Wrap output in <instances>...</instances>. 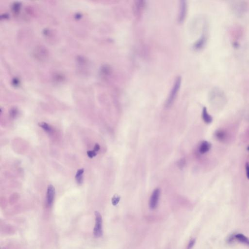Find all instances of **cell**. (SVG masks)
<instances>
[{
  "label": "cell",
  "instance_id": "5bb4252c",
  "mask_svg": "<svg viewBox=\"0 0 249 249\" xmlns=\"http://www.w3.org/2000/svg\"><path fill=\"white\" fill-rule=\"evenodd\" d=\"M18 111L16 108H13L10 111V117L13 118L16 117L18 114Z\"/></svg>",
  "mask_w": 249,
  "mask_h": 249
},
{
  "label": "cell",
  "instance_id": "7402d4cb",
  "mask_svg": "<svg viewBox=\"0 0 249 249\" xmlns=\"http://www.w3.org/2000/svg\"><path fill=\"white\" fill-rule=\"evenodd\" d=\"M247 149H248V150L249 151V147H248V148H247Z\"/></svg>",
  "mask_w": 249,
  "mask_h": 249
},
{
  "label": "cell",
  "instance_id": "9c48e42d",
  "mask_svg": "<svg viewBox=\"0 0 249 249\" xmlns=\"http://www.w3.org/2000/svg\"><path fill=\"white\" fill-rule=\"evenodd\" d=\"M235 238L238 240H239V241L241 242L242 243H246L249 245V239L243 235L241 234L236 235H235Z\"/></svg>",
  "mask_w": 249,
  "mask_h": 249
},
{
  "label": "cell",
  "instance_id": "52a82bcc",
  "mask_svg": "<svg viewBox=\"0 0 249 249\" xmlns=\"http://www.w3.org/2000/svg\"><path fill=\"white\" fill-rule=\"evenodd\" d=\"M211 145V144L207 141H203L199 148V152L201 154H205L206 153L209 152L210 149Z\"/></svg>",
  "mask_w": 249,
  "mask_h": 249
},
{
  "label": "cell",
  "instance_id": "7c38bea8",
  "mask_svg": "<svg viewBox=\"0 0 249 249\" xmlns=\"http://www.w3.org/2000/svg\"><path fill=\"white\" fill-rule=\"evenodd\" d=\"M120 200V196L117 195H115L113 196L112 200H111V202H112V204L113 205L115 206L119 203V201Z\"/></svg>",
  "mask_w": 249,
  "mask_h": 249
},
{
  "label": "cell",
  "instance_id": "ba28073f",
  "mask_svg": "<svg viewBox=\"0 0 249 249\" xmlns=\"http://www.w3.org/2000/svg\"><path fill=\"white\" fill-rule=\"evenodd\" d=\"M202 117L203 120L205 123L206 124H210L212 122V117L210 115L208 114L206 108L204 107L203 110V113H202Z\"/></svg>",
  "mask_w": 249,
  "mask_h": 249
},
{
  "label": "cell",
  "instance_id": "3957f363",
  "mask_svg": "<svg viewBox=\"0 0 249 249\" xmlns=\"http://www.w3.org/2000/svg\"><path fill=\"white\" fill-rule=\"evenodd\" d=\"M210 98L211 101L217 103H222L225 101V96L222 90L216 88L213 89L210 94Z\"/></svg>",
  "mask_w": 249,
  "mask_h": 249
},
{
  "label": "cell",
  "instance_id": "277c9868",
  "mask_svg": "<svg viewBox=\"0 0 249 249\" xmlns=\"http://www.w3.org/2000/svg\"><path fill=\"white\" fill-rule=\"evenodd\" d=\"M160 193V189L159 188H156L153 192L149 200V206L150 209H155L157 207Z\"/></svg>",
  "mask_w": 249,
  "mask_h": 249
},
{
  "label": "cell",
  "instance_id": "ac0fdd59",
  "mask_svg": "<svg viewBox=\"0 0 249 249\" xmlns=\"http://www.w3.org/2000/svg\"><path fill=\"white\" fill-rule=\"evenodd\" d=\"M84 172V169L82 168V169H79L78 170L77 172H76V175H75V178L81 176H82L83 173Z\"/></svg>",
  "mask_w": 249,
  "mask_h": 249
},
{
  "label": "cell",
  "instance_id": "8992f818",
  "mask_svg": "<svg viewBox=\"0 0 249 249\" xmlns=\"http://www.w3.org/2000/svg\"><path fill=\"white\" fill-rule=\"evenodd\" d=\"M187 2L185 1H180V10H179V18L178 20L179 22L182 23L187 15Z\"/></svg>",
  "mask_w": 249,
  "mask_h": 249
},
{
  "label": "cell",
  "instance_id": "44dd1931",
  "mask_svg": "<svg viewBox=\"0 0 249 249\" xmlns=\"http://www.w3.org/2000/svg\"><path fill=\"white\" fill-rule=\"evenodd\" d=\"M99 149H100V145L98 144H95L94 148V150L95 152H97L99 151Z\"/></svg>",
  "mask_w": 249,
  "mask_h": 249
},
{
  "label": "cell",
  "instance_id": "e0dca14e",
  "mask_svg": "<svg viewBox=\"0 0 249 249\" xmlns=\"http://www.w3.org/2000/svg\"><path fill=\"white\" fill-rule=\"evenodd\" d=\"M195 239H192L190 241V242H189L188 244L187 249H191L192 248H193V247L194 246V245L195 244Z\"/></svg>",
  "mask_w": 249,
  "mask_h": 249
},
{
  "label": "cell",
  "instance_id": "8fae6325",
  "mask_svg": "<svg viewBox=\"0 0 249 249\" xmlns=\"http://www.w3.org/2000/svg\"><path fill=\"white\" fill-rule=\"evenodd\" d=\"M215 136L219 140L223 141L225 138V133L222 131H218L215 133Z\"/></svg>",
  "mask_w": 249,
  "mask_h": 249
},
{
  "label": "cell",
  "instance_id": "6da1fadb",
  "mask_svg": "<svg viewBox=\"0 0 249 249\" xmlns=\"http://www.w3.org/2000/svg\"><path fill=\"white\" fill-rule=\"evenodd\" d=\"M181 83H182V78L180 76L177 78L174 82V85L172 88L171 90L170 91L169 96L168 97L167 102H166V106L167 107H169L171 105L175 99L178 91H179V90L180 88Z\"/></svg>",
  "mask_w": 249,
  "mask_h": 249
},
{
  "label": "cell",
  "instance_id": "30bf717a",
  "mask_svg": "<svg viewBox=\"0 0 249 249\" xmlns=\"http://www.w3.org/2000/svg\"><path fill=\"white\" fill-rule=\"evenodd\" d=\"M39 126L43 128V129L45 130V131L47 132L51 133L52 132V128L51 126H49L48 124H47L46 123L43 122H40L39 123Z\"/></svg>",
  "mask_w": 249,
  "mask_h": 249
},
{
  "label": "cell",
  "instance_id": "d6986e66",
  "mask_svg": "<svg viewBox=\"0 0 249 249\" xmlns=\"http://www.w3.org/2000/svg\"><path fill=\"white\" fill-rule=\"evenodd\" d=\"M76 179V182H77V183H78V184H82L83 182V176H81L78 177H76L75 178Z\"/></svg>",
  "mask_w": 249,
  "mask_h": 249
},
{
  "label": "cell",
  "instance_id": "9a60e30c",
  "mask_svg": "<svg viewBox=\"0 0 249 249\" xmlns=\"http://www.w3.org/2000/svg\"><path fill=\"white\" fill-rule=\"evenodd\" d=\"M185 160L184 159H180L178 162V166L180 169H182L185 166Z\"/></svg>",
  "mask_w": 249,
  "mask_h": 249
},
{
  "label": "cell",
  "instance_id": "ffe728a7",
  "mask_svg": "<svg viewBox=\"0 0 249 249\" xmlns=\"http://www.w3.org/2000/svg\"><path fill=\"white\" fill-rule=\"evenodd\" d=\"M246 170L247 177L249 179V164L247 163L246 164Z\"/></svg>",
  "mask_w": 249,
  "mask_h": 249
},
{
  "label": "cell",
  "instance_id": "4fadbf2b",
  "mask_svg": "<svg viewBox=\"0 0 249 249\" xmlns=\"http://www.w3.org/2000/svg\"><path fill=\"white\" fill-rule=\"evenodd\" d=\"M19 3H15L12 6V9L13 10V12L15 13H17L19 12V9L20 8V5H19Z\"/></svg>",
  "mask_w": 249,
  "mask_h": 249
},
{
  "label": "cell",
  "instance_id": "2e32d148",
  "mask_svg": "<svg viewBox=\"0 0 249 249\" xmlns=\"http://www.w3.org/2000/svg\"><path fill=\"white\" fill-rule=\"evenodd\" d=\"M97 153L94 151V150H92V151H88L87 152V155L89 158H92L94 157H95L97 155Z\"/></svg>",
  "mask_w": 249,
  "mask_h": 249
},
{
  "label": "cell",
  "instance_id": "7a4b0ae2",
  "mask_svg": "<svg viewBox=\"0 0 249 249\" xmlns=\"http://www.w3.org/2000/svg\"><path fill=\"white\" fill-rule=\"evenodd\" d=\"M95 224L94 229V236L99 238L103 235L102 218L101 214L98 211H95Z\"/></svg>",
  "mask_w": 249,
  "mask_h": 249
},
{
  "label": "cell",
  "instance_id": "5b68a950",
  "mask_svg": "<svg viewBox=\"0 0 249 249\" xmlns=\"http://www.w3.org/2000/svg\"><path fill=\"white\" fill-rule=\"evenodd\" d=\"M55 194V189L53 185L50 184L48 186L46 195V204L48 206H51L54 201Z\"/></svg>",
  "mask_w": 249,
  "mask_h": 249
}]
</instances>
